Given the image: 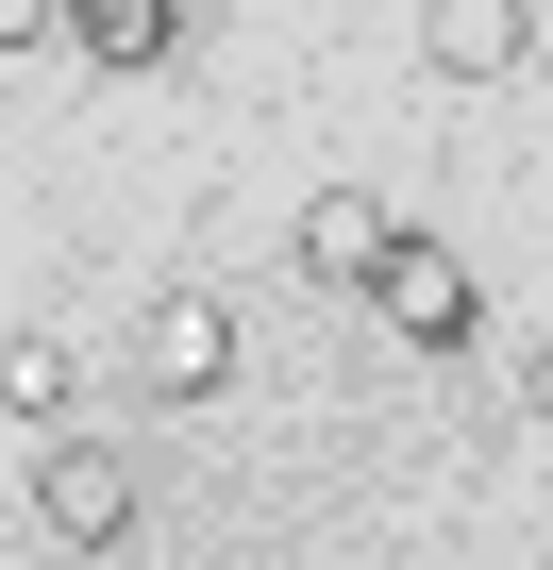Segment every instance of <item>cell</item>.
<instances>
[{
	"label": "cell",
	"mask_w": 553,
	"mask_h": 570,
	"mask_svg": "<svg viewBox=\"0 0 553 570\" xmlns=\"http://www.w3.org/2000/svg\"><path fill=\"white\" fill-rule=\"evenodd\" d=\"M18 403H34V420H68V336H51V320L18 336Z\"/></svg>",
	"instance_id": "obj_7"
},
{
	"label": "cell",
	"mask_w": 553,
	"mask_h": 570,
	"mask_svg": "<svg viewBox=\"0 0 553 570\" xmlns=\"http://www.w3.org/2000/svg\"><path fill=\"white\" fill-rule=\"evenodd\" d=\"M68 35V0H0V51H51Z\"/></svg>",
	"instance_id": "obj_8"
},
{
	"label": "cell",
	"mask_w": 553,
	"mask_h": 570,
	"mask_svg": "<svg viewBox=\"0 0 553 570\" xmlns=\"http://www.w3.org/2000/svg\"><path fill=\"white\" fill-rule=\"evenodd\" d=\"M34 537H51V553H118V537H135V470L85 453V436H51V453H34Z\"/></svg>",
	"instance_id": "obj_2"
},
{
	"label": "cell",
	"mask_w": 553,
	"mask_h": 570,
	"mask_svg": "<svg viewBox=\"0 0 553 570\" xmlns=\"http://www.w3.org/2000/svg\"><path fill=\"white\" fill-rule=\"evenodd\" d=\"M536 51V0H419V68L436 85H503Z\"/></svg>",
	"instance_id": "obj_3"
},
{
	"label": "cell",
	"mask_w": 553,
	"mask_h": 570,
	"mask_svg": "<svg viewBox=\"0 0 553 570\" xmlns=\"http://www.w3.org/2000/svg\"><path fill=\"white\" fill-rule=\"evenodd\" d=\"M168 35H185V0H68V51L85 68H168Z\"/></svg>",
	"instance_id": "obj_6"
},
{
	"label": "cell",
	"mask_w": 553,
	"mask_h": 570,
	"mask_svg": "<svg viewBox=\"0 0 553 570\" xmlns=\"http://www.w3.org/2000/svg\"><path fill=\"white\" fill-rule=\"evenodd\" d=\"M151 386H185V403L235 386V303H218V285H168V303H151Z\"/></svg>",
	"instance_id": "obj_4"
},
{
	"label": "cell",
	"mask_w": 553,
	"mask_h": 570,
	"mask_svg": "<svg viewBox=\"0 0 553 570\" xmlns=\"http://www.w3.org/2000/svg\"><path fill=\"white\" fill-rule=\"evenodd\" d=\"M286 252H303V285H369V268H386V252H403V218H386V202H369V185H319V202H303V235H286Z\"/></svg>",
	"instance_id": "obj_5"
},
{
	"label": "cell",
	"mask_w": 553,
	"mask_h": 570,
	"mask_svg": "<svg viewBox=\"0 0 553 570\" xmlns=\"http://www.w3.org/2000/svg\"><path fill=\"white\" fill-rule=\"evenodd\" d=\"M369 303H386V336H403V353H470V336H486V285H470V252H436L419 218H403V252L369 268Z\"/></svg>",
	"instance_id": "obj_1"
},
{
	"label": "cell",
	"mask_w": 553,
	"mask_h": 570,
	"mask_svg": "<svg viewBox=\"0 0 553 570\" xmlns=\"http://www.w3.org/2000/svg\"><path fill=\"white\" fill-rule=\"evenodd\" d=\"M536 420H553V336H536Z\"/></svg>",
	"instance_id": "obj_9"
}]
</instances>
